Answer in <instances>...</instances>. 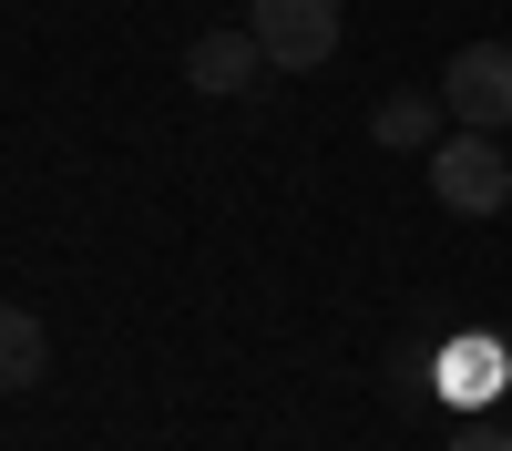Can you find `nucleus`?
<instances>
[{
	"instance_id": "obj_1",
	"label": "nucleus",
	"mask_w": 512,
	"mask_h": 451,
	"mask_svg": "<svg viewBox=\"0 0 512 451\" xmlns=\"http://www.w3.org/2000/svg\"><path fill=\"white\" fill-rule=\"evenodd\" d=\"M431 195L451 205V216H502L512 205V154L492 134H472V123H451V134L431 144Z\"/></svg>"
},
{
	"instance_id": "obj_2",
	"label": "nucleus",
	"mask_w": 512,
	"mask_h": 451,
	"mask_svg": "<svg viewBox=\"0 0 512 451\" xmlns=\"http://www.w3.org/2000/svg\"><path fill=\"white\" fill-rule=\"evenodd\" d=\"M441 113L472 123V134H502L512 123V41H461L441 72Z\"/></svg>"
},
{
	"instance_id": "obj_3",
	"label": "nucleus",
	"mask_w": 512,
	"mask_h": 451,
	"mask_svg": "<svg viewBox=\"0 0 512 451\" xmlns=\"http://www.w3.org/2000/svg\"><path fill=\"white\" fill-rule=\"evenodd\" d=\"M246 31L267 41V72H318L338 52V0H246Z\"/></svg>"
},
{
	"instance_id": "obj_4",
	"label": "nucleus",
	"mask_w": 512,
	"mask_h": 451,
	"mask_svg": "<svg viewBox=\"0 0 512 451\" xmlns=\"http://www.w3.org/2000/svg\"><path fill=\"white\" fill-rule=\"evenodd\" d=\"M256 72H267V41H256V31H205L195 41V52H185V82H195V93H246V82Z\"/></svg>"
},
{
	"instance_id": "obj_5",
	"label": "nucleus",
	"mask_w": 512,
	"mask_h": 451,
	"mask_svg": "<svg viewBox=\"0 0 512 451\" xmlns=\"http://www.w3.org/2000/svg\"><path fill=\"white\" fill-rule=\"evenodd\" d=\"M441 390H451L461 410L502 400V390H512V359H502V339H482V328H472V339H451V349H441Z\"/></svg>"
},
{
	"instance_id": "obj_6",
	"label": "nucleus",
	"mask_w": 512,
	"mask_h": 451,
	"mask_svg": "<svg viewBox=\"0 0 512 451\" xmlns=\"http://www.w3.org/2000/svg\"><path fill=\"white\" fill-rule=\"evenodd\" d=\"M441 93H379L369 103V144H390V154H431L441 144Z\"/></svg>"
},
{
	"instance_id": "obj_7",
	"label": "nucleus",
	"mask_w": 512,
	"mask_h": 451,
	"mask_svg": "<svg viewBox=\"0 0 512 451\" xmlns=\"http://www.w3.org/2000/svg\"><path fill=\"white\" fill-rule=\"evenodd\" d=\"M41 369H52V339H41L31 308H0V390H31Z\"/></svg>"
},
{
	"instance_id": "obj_8",
	"label": "nucleus",
	"mask_w": 512,
	"mask_h": 451,
	"mask_svg": "<svg viewBox=\"0 0 512 451\" xmlns=\"http://www.w3.org/2000/svg\"><path fill=\"white\" fill-rule=\"evenodd\" d=\"M451 451H512V431H492V421H472V431H451Z\"/></svg>"
}]
</instances>
